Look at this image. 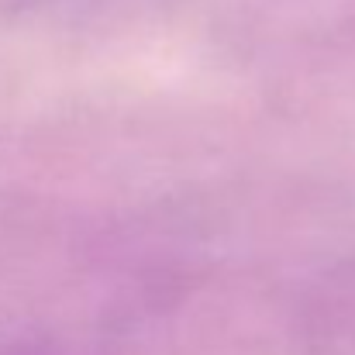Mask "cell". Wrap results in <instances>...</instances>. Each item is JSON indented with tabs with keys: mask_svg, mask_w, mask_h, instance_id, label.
Segmentation results:
<instances>
[{
	"mask_svg": "<svg viewBox=\"0 0 355 355\" xmlns=\"http://www.w3.org/2000/svg\"><path fill=\"white\" fill-rule=\"evenodd\" d=\"M293 338L300 355H355V259L324 269L304 290Z\"/></svg>",
	"mask_w": 355,
	"mask_h": 355,
	"instance_id": "6da1fadb",
	"label": "cell"
},
{
	"mask_svg": "<svg viewBox=\"0 0 355 355\" xmlns=\"http://www.w3.org/2000/svg\"><path fill=\"white\" fill-rule=\"evenodd\" d=\"M7 355H49V352H42V349L28 345V349H14V352H7Z\"/></svg>",
	"mask_w": 355,
	"mask_h": 355,
	"instance_id": "7a4b0ae2",
	"label": "cell"
}]
</instances>
